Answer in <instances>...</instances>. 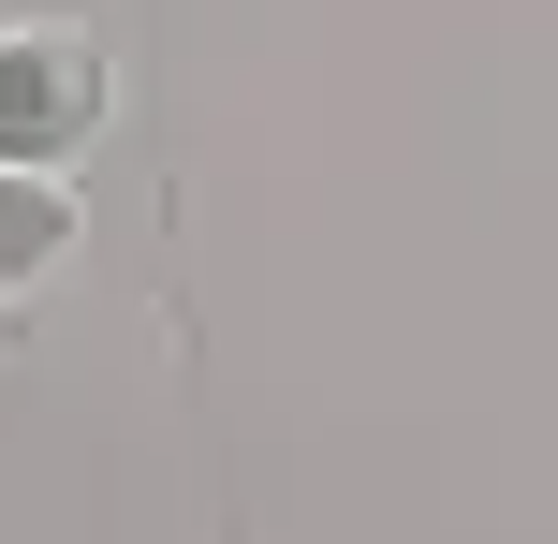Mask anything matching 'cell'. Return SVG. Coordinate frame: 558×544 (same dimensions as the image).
<instances>
[{
    "label": "cell",
    "instance_id": "obj_2",
    "mask_svg": "<svg viewBox=\"0 0 558 544\" xmlns=\"http://www.w3.org/2000/svg\"><path fill=\"white\" fill-rule=\"evenodd\" d=\"M74 235H88L74 177H29V162H0V294H45L59 265H74Z\"/></svg>",
    "mask_w": 558,
    "mask_h": 544
},
{
    "label": "cell",
    "instance_id": "obj_1",
    "mask_svg": "<svg viewBox=\"0 0 558 544\" xmlns=\"http://www.w3.org/2000/svg\"><path fill=\"white\" fill-rule=\"evenodd\" d=\"M104 118H118V59H104L88 15H15L0 29V162L74 177L104 147Z\"/></svg>",
    "mask_w": 558,
    "mask_h": 544
}]
</instances>
